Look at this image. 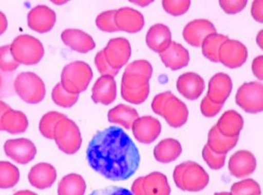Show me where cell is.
<instances>
[{
  "instance_id": "53",
  "label": "cell",
  "mask_w": 263,
  "mask_h": 195,
  "mask_svg": "<svg viewBox=\"0 0 263 195\" xmlns=\"http://www.w3.org/2000/svg\"><path fill=\"white\" fill-rule=\"evenodd\" d=\"M2 87V77L0 75V88Z\"/></svg>"
},
{
  "instance_id": "52",
  "label": "cell",
  "mask_w": 263,
  "mask_h": 195,
  "mask_svg": "<svg viewBox=\"0 0 263 195\" xmlns=\"http://www.w3.org/2000/svg\"><path fill=\"white\" fill-rule=\"evenodd\" d=\"M214 195H232L230 192H225V191H223V192H216V193H214Z\"/></svg>"
},
{
  "instance_id": "23",
  "label": "cell",
  "mask_w": 263,
  "mask_h": 195,
  "mask_svg": "<svg viewBox=\"0 0 263 195\" xmlns=\"http://www.w3.org/2000/svg\"><path fill=\"white\" fill-rule=\"evenodd\" d=\"M61 40L68 47L81 54L88 53L96 46L92 37L80 29H65L61 33Z\"/></svg>"
},
{
  "instance_id": "40",
  "label": "cell",
  "mask_w": 263,
  "mask_h": 195,
  "mask_svg": "<svg viewBox=\"0 0 263 195\" xmlns=\"http://www.w3.org/2000/svg\"><path fill=\"white\" fill-rule=\"evenodd\" d=\"M202 157L210 168L213 170H219L223 168L225 165L227 155L217 154L206 145L203 147Z\"/></svg>"
},
{
  "instance_id": "15",
  "label": "cell",
  "mask_w": 263,
  "mask_h": 195,
  "mask_svg": "<svg viewBox=\"0 0 263 195\" xmlns=\"http://www.w3.org/2000/svg\"><path fill=\"white\" fill-rule=\"evenodd\" d=\"M55 12L48 6H36L28 12V27L36 32H49L55 26Z\"/></svg>"
},
{
  "instance_id": "36",
  "label": "cell",
  "mask_w": 263,
  "mask_h": 195,
  "mask_svg": "<svg viewBox=\"0 0 263 195\" xmlns=\"http://www.w3.org/2000/svg\"><path fill=\"white\" fill-rule=\"evenodd\" d=\"M230 193L232 195H261V190L257 181L247 179L232 185Z\"/></svg>"
},
{
  "instance_id": "28",
  "label": "cell",
  "mask_w": 263,
  "mask_h": 195,
  "mask_svg": "<svg viewBox=\"0 0 263 195\" xmlns=\"http://www.w3.org/2000/svg\"><path fill=\"white\" fill-rule=\"evenodd\" d=\"M2 130L11 134H19L25 132L28 127L27 115L21 111L10 109L3 114L1 120Z\"/></svg>"
},
{
  "instance_id": "2",
  "label": "cell",
  "mask_w": 263,
  "mask_h": 195,
  "mask_svg": "<svg viewBox=\"0 0 263 195\" xmlns=\"http://www.w3.org/2000/svg\"><path fill=\"white\" fill-rule=\"evenodd\" d=\"M152 109L155 114L164 118L172 128L183 126L189 115L186 104L170 91L156 95L152 103Z\"/></svg>"
},
{
  "instance_id": "39",
  "label": "cell",
  "mask_w": 263,
  "mask_h": 195,
  "mask_svg": "<svg viewBox=\"0 0 263 195\" xmlns=\"http://www.w3.org/2000/svg\"><path fill=\"white\" fill-rule=\"evenodd\" d=\"M20 64H18L13 59L10 45H4L0 47V70L5 72L15 71Z\"/></svg>"
},
{
  "instance_id": "9",
  "label": "cell",
  "mask_w": 263,
  "mask_h": 195,
  "mask_svg": "<svg viewBox=\"0 0 263 195\" xmlns=\"http://www.w3.org/2000/svg\"><path fill=\"white\" fill-rule=\"evenodd\" d=\"M236 103L249 114H258L263 111V86L259 82L242 84L238 88Z\"/></svg>"
},
{
  "instance_id": "3",
  "label": "cell",
  "mask_w": 263,
  "mask_h": 195,
  "mask_svg": "<svg viewBox=\"0 0 263 195\" xmlns=\"http://www.w3.org/2000/svg\"><path fill=\"white\" fill-rule=\"evenodd\" d=\"M173 179L176 186L181 190L196 192L208 186L210 177L202 166L189 161L176 166Z\"/></svg>"
},
{
  "instance_id": "1",
  "label": "cell",
  "mask_w": 263,
  "mask_h": 195,
  "mask_svg": "<svg viewBox=\"0 0 263 195\" xmlns=\"http://www.w3.org/2000/svg\"><path fill=\"white\" fill-rule=\"evenodd\" d=\"M87 161L95 172L112 181L133 177L140 164V154L130 136L119 127L99 130L88 144Z\"/></svg>"
},
{
  "instance_id": "12",
  "label": "cell",
  "mask_w": 263,
  "mask_h": 195,
  "mask_svg": "<svg viewBox=\"0 0 263 195\" xmlns=\"http://www.w3.org/2000/svg\"><path fill=\"white\" fill-rule=\"evenodd\" d=\"M247 46L237 40L228 38L220 46L218 60L230 69H237L246 63L247 60Z\"/></svg>"
},
{
  "instance_id": "18",
  "label": "cell",
  "mask_w": 263,
  "mask_h": 195,
  "mask_svg": "<svg viewBox=\"0 0 263 195\" xmlns=\"http://www.w3.org/2000/svg\"><path fill=\"white\" fill-rule=\"evenodd\" d=\"M116 26L119 30L128 33L139 32L145 25V19L140 11L123 7L116 10Z\"/></svg>"
},
{
  "instance_id": "44",
  "label": "cell",
  "mask_w": 263,
  "mask_h": 195,
  "mask_svg": "<svg viewBox=\"0 0 263 195\" xmlns=\"http://www.w3.org/2000/svg\"><path fill=\"white\" fill-rule=\"evenodd\" d=\"M89 195H134L132 191L122 187L110 186L104 189H100L92 191Z\"/></svg>"
},
{
  "instance_id": "46",
  "label": "cell",
  "mask_w": 263,
  "mask_h": 195,
  "mask_svg": "<svg viewBox=\"0 0 263 195\" xmlns=\"http://www.w3.org/2000/svg\"><path fill=\"white\" fill-rule=\"evenodd\" d=\"M263 56L258 55L256 59H254L252 62V71L254 75L258 78L259 81H262L263 79Z\"/></svg>"
},
{
  "instance_id": "26",
  "label": "cell",
  "mask_w": 263,
  "mask_h": 195,
  "mask_svg": "<svg viewBox=\"0 0 263 195\" xmlns=\"http://www.w3.org/2000/svg\"><path fill=\"white\" fill-rule=\"evenodd\" d=\"M215 127L226 137H239L243 127V119L238 112L229 110L221 115Z\"/></svg>"
},
{
  "instance_id": "50",
  "label": "cell",
  "mask_w": 263,
  "mask_h": 195,
  "mask_svg": "<svg viewBox=\"0 0 263 195\" xmlns=\"http://www.w3.org/2000/svg\"><path fill=\"white\" fill-rule=\"evenodd\" d=\"M13 195H38L37 193H35V192H33L31 190H19V191H17Z\"/></svg>"
},
{
  "instance_id": "29",
  "label": "cell",
  "mask_w": 263,
  "mask_h": 195,
  "mask_svg": "<svg viewBox=\"0 0 263 195\" xmlns=\"http://www.w3.org/2000/svg\"><path fill=\"white\" fill-rule=\"evenodd\" d=\"M139 118L137 110L126 104H118L114 108L110 109L107 119L110 123L122 126L127 130L131 129L134 122Z\"/></svg>"
},
{
  "instance_id": "22",
  "label": "cell",
  "mask_w": 263,
  "mask_h": 195,
  "mask_svg": "<svg viewBox=\"0 0 263 195\" xmlns=\"http://www.w3.org/2000/svg\"><path fill=\"white\" fill-rule=\"evenodd\" d=\"M91 99L95 103L109 105L117 98V83L111 75H102L94 83Z\"/></svg>"
},
{
  "instance_id": "21",
  "label": "cell",
  "mask_w": 263,
  "mask_h": 195,
  "mask_svg": "<svg viewBox=\"0 0 263 195\" xmlns=\"http://www.w3.org/2000/svg\"><path fill=\"white\" fill-rule=\"evenodd\" d=\"M160 59L166 68L178 71L186 67L190 61V54L185 47L176 42H171L170 46L160 53Z\"/></svg>"
},
{
  "instance_id": "37",
  "label": "cell",
  "mask_w": 263,
  "mask_h": 195,
  "mask_svg": "<svg viewBox=\"0 0 263 195\" xmlns=\"http://www.w3.org/2000/svg\"><path fill=\"white\" fill-rule=\"evenodd\" d=\"M116 10L103 11L96 18V26L104 32L119 31L115 23Z\"/></svg>"
},
{
  "instance_id": "5",
  "label": "cell",
  "mask_w": 263,
  "mask_h": 195,
  "mask_svg": "<svg viewBox=\"0 0 263 195\" xmlns=\"http://www.w3.org/2000/svg\"><path fill=\"white\" fill-rule=\"evenodd\" d=\"M10 46L11 54L18 64L35 65L44 57L43 44L38 38L28 34L16 37Z\"/></svg>"
},
{
  "instance_id": "34",
  "label": "cell",
  "mask_w": 263,
  "mask_h": 195,
  "mask_svg": "<svg viewBox=\"0 0 263 195\" xmlns=\"http://www.w3.org/2000/svg\"><path fill=\"white\" fill-rule=\"evenodd\" d=\"M64 118H66L65 114H61L59 112H48L44 114L39 125V129L42 135L50 140L54 139L55 125Z\"/></svg>"
},
{
  "instance_id": "19",
  "label": "cell",
  "mask_w": 263,
  "mask_h": 195,
  "mask_svg": "<svg viewBox=\"0 0 263 195\" xmlns=\"http://www.w3.org/2000/svg\"><path fill=\"white\" fill-rule=\"evenodd\" d=\"M232 90V81L230 75L224 72L214 74L209 82L207 97L211 102L224 105Z\"/></svg>"
},
{
  "instance_id": "32",
  "label": "cell",
  "mask_w": 263,
  "mask_h": 195,
  "mask_svg": "<svg viewBox=\"0 0 263 195\" xmlns=\"http://www.w3.org/2000/svg\"><path fill=\"white\" fill-rule=\"evenodd\" d=\"M229 38L228 36L223 34H218L217 32L210 34L201 44L202 54L206 59L213 61V62H219L218 55H219L220 46Z\"/></svg>"
},
{
  "instance_id": "31",
  "label": "cell",
  "mask_w": 263,
  "mask_h": 195,
  "mask_svg": "<svg viewBox=\"0 0 263 195\" xmlns=\"http://www.w3.org/2000/svg\"><path fill=\"white\" fill-rule=\"evenodd\" d=\"M87 185L80 174L70 173L61 179L58 187L59 195H84Z\"/></svg>"
},
{
  "instance_id": "14",
  "label": "cell",
  "mask_w": 263,
  "mask_h": 195,
  "mask_svg": "<svg viewBox=\"0 0 263 195\" xmlns=\"http://www.w3.org/2000/svg\"><path fill=\"white\" fill-rule=\"evenodd\" d=\"M135 138L141 144H152L159 137L162 125L154 116L145 115L138 118L132 126Z\"/></svg>"
},
{
  "instance_id": "30",
  "label": "cell",
  "mask_w": 263,
  "mask_h": 195,
  "mask_svg": "<svg viewBox=\"0 0 263 195\" xmlns=\"http://www.w3.org/2000/svg\"><path fill=\"white\" fill-rule=\"evenodd\" d=\"M238 140L239 137L230 138L221 134L216 129V127L214 126L209 131L207 146L217 154L227 155L228 152H230L232 148L235 147Z\"/></svg>"
},
{
  "instance_id": "48",
  "label": "cell",
  "mask_w": 263,
  "mask_h": 195,
  "mask_svg": "<svg viewBox=\"0 0 263 195\" xmlns=\"http://www.w3.org/2000/svg\"><path fill=\"white\" fill-rule=\"evenodd\" d=\"M11 108V107L9 104H7V103H4V102L0 101V130H2V127H1V120H2V116H3V114H5L8 110H10Z\"/></svg>"
},
{
  "instance_id": "27",
  "label": "cell",
  "mask_w": 263,
  "mask_h": 195,
  "mask_svg": "<svg viewBox=\"0 0 263 195\" xmlns=\"http://www.w3.org/2000/svg\"><path fill=\"white\" fill-rule=\"evenodd\" d=\"M182 147L180 142L173 138H166L154 147V155L157 162L170 163L180 157Z\"/></svg>"
},
{
  "instance_id": "45",
  "label": "cell",
  "mask_w": 263,
  "mask_h": 195,
  "mask_svg": "<svg viewBox=\"0 0 263 195\" xmlns=\"http://www.w3.org/2000/svg\"><path fill=\"white\" fill-rule=\"evenodd\" d=\"M251 14L253 18L258 23H263V0L253 1L251 6Z\"/></svg>"
},
{
  "instance_id": "20",
  "label": "cell",
  "mask_w": 263,
  "mask_h": 195,
  "mask_svg": "<svg viewBox=\"0 0 263 195\" xmlns=\"http://www.w3.org/2000/svg\"><path fill=\"white\" fill-rule=\"evenodd\" d=\"M177 89L185 99L194 101L201 96L205 82L196 72H184L177 80Z\"/></svg>"
},
{
  "instance_id": "42",
  "label": "cell",
  "mask_w": 263,
  "mask_h": 195,
  "mask_svg": "<svg viewBox=\"0 0 263 195\" xmlns=\"http://www.w3.org/2000/svg\"><path fill=\"white\" fill-rule=\"evenodd\" d=\"M219 5L226 13L234 14L242 11L247 5L246 0H220Z\"/></svg>"
},
{
  "instance_id": "16",
  "label": "cell",
  "mask_w": 263,
  "mask_h": 195,
  "mask_svg": "<svg viewBox=\"0 0 263 195\" xmlns=\"http://www.w3.org/2000/svg\"><path fill=\"white\" fill-rule=\"evenodd\" d=\"M216 32L214 24L207 19H196L188 23L183 28L182 36L187 44L200 47L204 38L210 34Z\"/></svg>"
},
{
  "instance_id": "47",
  "label": "cell",
  "mask_w": 263,
  "mask_h": 195,
  "mask_svg": "<svg viewBox=\"0 0 263 195\" xmlns=\"http://www.w3.org/2000/svg\"><path fill=\"white\" fill-rule=\"evenodd\" d=\"M7 28H8V20L6 18L5 14L2 11H0V35L5 32Z\"/></svg>"
},
{
  "instance_id": "10",
  "label": "cell",
  "mask_w": 263,
  "mask_h": 195,
  "mask_svg": "<svg viewBox=\"0 0 263 195\" xmlns=\"http://www.w3.org/2000/svg\"><path fill=\"white\" fill-rule=\"evenodd\" d=\"M170 183L164 173L154 172L140 177L132 185L134 195H170Z\"/></svg>"
},
{
  "instance_id": "6",
  "label": "cell",
  "mask_w": 263,
  "mask_h": 195,
  "mask_svg": "<svg viewBox=\"0 0 263 195\" xmlns=\"http://www.w3.org/2000/svg\"><path fill=\"white\" fill-rule=\"evenodd\" d=\"M149 94V78L136 71H124L121 78V97L132 104H141Z\"/></svg>"
},
{
  "instance_id": "7",
  "label": "cell",
  "mask_w": 263,
  "mask_h": 195,
  "mask_svg": "<svg viewBox=\"0 0 263 195\" xmlns=\"http://www.w3.org/2000/svg\"><path fill=\"white\" fill-rule=\"evenodd\" d=\"M13 87L15 92L24 102L30 104L41 103L45 97V85L36 73L26 71L17 75Z\"/></svg>"
},
{
  "instance_id": "4",
  "label": "cell",
  "mask_w": 263,
  "mask_h": 195,
  "mask_svg": "<svg viewBox=\"0 0 263 195\" xmlns=\"http://www.w3.org/2000/svg\"><path fill=\"white\" fill-rule=\"evenodd\" d=\"M92 77L93 72L88 63L73 61L63 68L61 84L67 92L79 95L88 88Z\"/></svg>"
},
{
  "instance_id": "8",
  "label": "cell",
  "mask_w": 263,
  "mask_h": 195,
  "mask_svg": "<svg viewBox=\"0 0 263 195\" xmlns=\"http://www.w3.org/2000/svg\"><path fill=\"white\" fill-rule=\"evenodd\" d=\"M54 140L61 151L68 155L76 154L82 145V136L78 126L67 116L55 125Z\"/></svg>"
},
{
  "instance_id": "41",
  "label": "cell",
  "mask_w": 263,
  "mask_h": 195,
  "mask_svg": "<svg viewBox=\"0 0 263 195\" xmlns=\"http://www.w3.org/2000/svg\"><path fill=\"white\" fill-rule=\"evenodd\" d=\"M94 62H95L96 67H97V70H98L99 72L102 75H111L115 77L119 73V71L112 69L108 65L107 61L105 60V57H104V51L103 50L96 54L95 59H94Z\"/></svg>"
},
{
  "instance_id": "43",
  "label": "cell",
  "mask_w": 263,
  "mask_h": 195,
  "mask_svg": "<svg viewBox=\"0 0 263 195\" xmlns=\"http://www.w3.org/2000/svg\"><path fill=\"white\" fill-rule=\"evenodd\" d=\"M222 108H223L222 104H217L211 102L207 96L203 99L200 104V111L203 115L206 118H214L219 113Z\"/></svg>"
},
{
  "instance_id": "25",
  "label": "cell",
  "mask_w": 263,
  "mask_h": 195,
  "mask_svg": "<svg viewBox=\"0 0 263 195\" xmlns=\"http://www.w3.org/2000/svg\"><path fill=\"white\" fill-rule=\"evenodd\" d=\"M170 27L163 24H156L148 28L146 43L148 48L155 53H162L172 42Z\"/></svg>"
},
{
  "instance_id": "38",
  "label": "cell",
  "mask_w": 263,
  "mask_h": 195,
  "mask_svg": "<svg viewBox=\"0 0 263 195\" xmlns=\"http://www.w3.org/2000/svg\"><path fill=\"white\" fill-rule=\"evenodd\" d=\"M162 5L164 11L173 16H180L186 12L190 5V0H163Z\"/></svg>"
},
{
  "instance_id": "13",
  "label": "cell",
  "mask_w": 263,
  "mask_h": 195,
  "mask_svg": "<svg viewBox=\"0 0 263 195\" xmlns=\"http://www.w3.org/2000/svg\"><path fill=\"white\" fill-rule=\"evenodd\" d=\"M4 150L8 157L19 164H28L34 160L37 154L36 146L33 142L26 138L6 141Z\"/></svg>"
},
{
  "instance_id": "17",
  "label": "cell",
  "mask_w": 263,
  "mask_h": 195,
  "mask_svg": "<svg viewBox=\"0 0 263 195\" xmlns=\"http://www.w3.org/2000/svg\"><path fill=\"white\" fill-rule=\"evenodd\" d=\"M256 168L257 160L250 151L239 150L230 157L229 170L237 179H242L252 174Z\"/></svg>"
},
{
  "instance_id": "35",
  "label": "cell",
  "mask_w": 263,
  "mask_h": 195,
  "mask_svg": "<svg viewBox=\"0 0 263 195\" xmlns=\"http://www.w3.org/2000/svg\"><path fill=\"white\" fill-rule=\"evenodd\" d=\"M79 95L67 92L61 83L57 84L52 90V100L58 105L63 108H71L78 101Z\"/></svg>"
},
{
  "instance_id": "24",
  "label": "cell",
  "mask_w": 263,
  "mask_h": 195,
  "mask_svg": "<svg viewBox=\"0 0 263 195\" xmlns=\"http://www.w3.org/2000/svg\"><path fill=\"white\" fill-rule=\"evenodd\" d=\"M57 171L50 163H41L34 165L28 173V181L39 190L48 189L55 183Z\"/></svg>"
},
{
  "instance_id": "49",
  "label": "cell",
  "mask_w": 263,
  "mask_h": 195,
  "mask_svg": "<svg viewBox=\"0 0 263 195\" xmlns=\"http://www.w3.org/2000/svg\"><path fill=\"white\" fill-rule=\"evenodd\" d=\"M262 35L263 31L262 29H261V30H259V32L258 33V36H257V43H258V46L261 49L263 48Z\"/></svg>"
},
{
  "instance_id": "33",
  "label": "cell",
  "mask_w": 263,
  "mask_h": 195,
  "mask_svg": "<svg viewBox=\"0 0 263 195\" xmlns=\"http://www.w3.org/2000/svg\"><path fill=\"white\" fill-rule=\"evenodd\" d=\"M20 179L19 169L9 162H0V189L13 188Z\"/></svg>"
},
{
  "instance_id": "11",
  "label": "cell",
  "mask_w": 263,
  "mask_h": 195,
  "mask_svg": "<svg viewBox=\"0 0 263 195\" xmlns=\"http://www.w3.org/2000/svg\"><path fill=\"white\" fill-rule=\"evenodd\" d=\"M103 51L108 65L117 71L126 65L131 57V44L122 37L111 38Z\"/></svg>"
},
{
  "instance_id": "51",
  "label": "cell",
  "mask_w": 263,
  "mask_h": 195,
  "mask_svg": "<svg viewBox=\"0 0 263 195\" xmlns=\"http://www.w3.org/2000/svg\"><path fill=\"white\" fill-rule=\"evenodd\" d=\"M132 3L133 4H136V5H139V6H147L148 5V4H151V3H153L154 1H131Z\"/></svg>"
}]
</instances>
